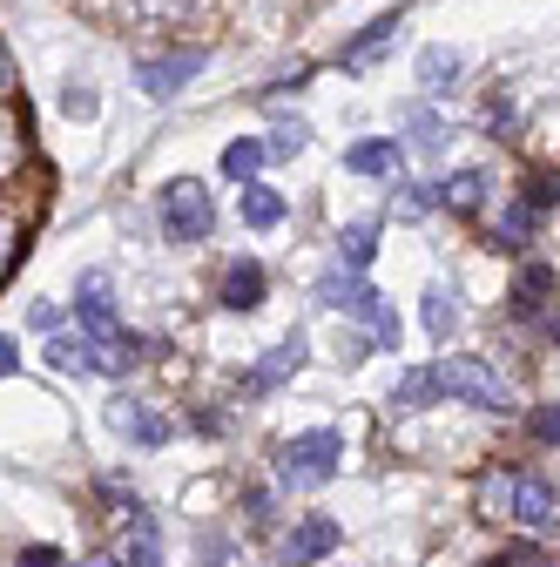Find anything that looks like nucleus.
<instances>
[{"mask_svg":"<svg viewBox=\"0 0 560 567\" xmlns=\"http://www.w3.org/2000/svg\"><path fill=\"white\" fill-rule=\"evenodd\" d=\"M338 460H344V440L324 425V433H304V440H291L284 453H277V480L284 486H324L338 473Z\"/></svg>","mask_w":560,"mask_h":567,"instance_id":"obj_1","label":"nucleus"},{"mask_svg":"<svg viewBox=\"0 0 560 567\" xmlns=\"http://www.w3.org/2000/svg\"><path fill=\"white\" fill-rule=\"evenodd\" d=\"M163 230L176 244H203L209 230H217V203H209V189L196 176H183V183L163 189Z\"/></svg>","mask_w":560,"mask_h":567,"instance_id":"obj_2","label":"nucleus"},{"mask_svg":"<svg viewBox=\"0 0 560 567\" xmlns=\"http://www.w3.org/2000/svg\"><path fill=\"white\" fill-rule=\"evenodd\" d=\"M439 392H453V399H466L479 412H507L514 405L507 399V379L486 365V359H439Z\"/></svg>","mask_w":560,"mask_h":567,"instance_id":"obj_3","label":"nucleus"},{"mask_svg":"<svg viewBox=\"0 0 560 567\" xmlns=\"http://www.w3.org/2000/svg\"><path fill=\"white\" fill-rule=\"evenodd\" d=\"M203 61H209V48H169V54H149V61H135V82H143V89L163 102V95H176L189 75H203Z\"/></svg>","mask_w":560,"mask_h":567,"instance_id":"obj_4","label":"nucleus"},{"mask_svg":"<svg viewBox=\"0 0 560 567\" xmlns=\"http://www.w3.org/2000/svg\"><path fill=\"white\" fill-rule=\"evenodd\" d=\"M108 425H115L128 446H163L169 440V419H156L149 405H135V399H115L108 405Z\"/></svg>","mask_w":560,"mask_h":567,"instance_id":"obj_5","label":"nucleus"},{"mask_svg":"<svg viewBox=\"0 0 560 567\" xmlns=\"http://www.w3.org/2000/svg\"><path fill=\"white\" fill-rule=\"evenodd\" d=\"M318 298H324L331 311H352V318H372V311H378V291H372V284H359V270L324 277V284H318Z\"/></svg>","mask_w":560,"mask_h":567,"instance_id":"obj_6","label":"nucleus"},{"mask_svg":"<svg viewBox=\"0 0 560 567\" xmlns=\"http://www.w3.org/2000/svg\"><path fill=\"white\" fill-rule=\"evenodd\" d=\"M398 28H405L398 14H378V21H372V28H365L359 41H344V54H338V61L352 68V75H365V68H372V61H378V54H385V48L398 41Z\"/></svg>","mask_w":560,"mask_h":567,"instance_id":"obj_7","label":"nucleus"},{"mask_svg":"<svg viewBox=\"0 0 560 567\" xmlns=\"http://www.w3.org/2000/svg\"><path fill=\"white\" fill-rule=\"evenodd\" d=\"M338 547V520H304V527H291V540H284V567H311V560H324Z\"/></svg>","mask_w":560,"mask_h":567,"instance_id":"obj_8","label":"nucleus"},{"mask_svg":"<svg viewBox=\"0 0 560 567\" xmlns=\"http://www.w3.org/2000/svg\"><path fill=\"white\" fill-rule=\"evenodd\" d=\"M224 305H230V311H257V305H263V264H257V257H237V264L224 270Z\"/></svg>","mask_w":560,"mask_h":567,"instance_id":"obj_9","label":"nucleus"},{"mask_svg":"<svg viewBox=\"0 0 560 567\" xmlns=\"http://www.w3.org/2000/svg\"><path fill=\"white\" fill-rule=\"evenodd\" d=\"M298 365H304V331H291V338H284V344H277L270 359H263V365L250 372V392H270L277 379H291Z\"/></svg>","mask_w":560,"mask_h":567,"instance_id":"obj_10","label":"nucleus"},{"mask_svg":"<svg viewBox=\"0 0 560 567\" xmlns=\"http://www.w3.org/2000/svg\"><path fill=\"white\" fill-rule=\"evenodd\" d=\"M405 163V150H398V142H385V135H372V142H359V150L352 156H344V169H352V176H392Z\"/></svg>","mask_w":560,"mask_h":567,"instance_id":"obj_11","label":"nucleus"},{"mask_svg":"<svg viewBox=\"0 0 560 567\" xmlns=\"http://www.w3.org/2000/svg\"><path fill=\"white\" fill-rule=\"evenodd\" d=\"M433 203H439V209H459V217H473V209L486 203V176H479V169H459V176H446V183L433 189Z\"/></svg>","mask_w":560,"mask_h":567,"instance_id":"obj_12","label":"nucleus"},{"mask_svg":"<svg viewBox=\"0 0 560 567\" xmlns=\"http://www.w3.org/2000/svg\"><path fill=\"white\" fill-rule=\"evenodd\" d=\"M243 224H250V230H277V224H284V196L250 176V183H243Z\"/></svg>","mask_w":560,"mask_h":567,"instance_id":"obj_13","label":"nucleus"},{"mask_svg":"<svg viewBox=\"0 0 560 567\" xmlns=\"http://www.w3.org/2000/svg\"><path fill=\"white\" fill-rule=\"evenodd\" d=\"M514 520L520 527H547L553 520V486L547 480H520L514 486Z\"/></svg>","mask_w":560,"mask_h":567,"instance_id":"obj_14","label":"nucleus"},{"mask_svg":"<svg viewBox=\"0 0 560 567\" xmlns=\"http://www.w3.org/2000/svg\"><path fill=\"white\" fill-rule=\"evenodd\" d=\"M453 82H459V54L453 48H426V54H418V89H426V95H453Z\"/></svg>","mask_w":560,"mask_h":567,"instance_id":"obj_15","label":"nucleus"},{"mask_svg":"<svg viewBox=\"0 0 560 567\" xmlns=\"http://www.w3.org/2000/svg\"><path fill=\"white\" fill-rule=\"evenodd\" d=\"M48 365H54V372H75V379L95 372V344H89V331H82V338H61V331H54V338H48Z\"/></svg>","mask_w":560,"mask_h":567,"instance_id":"obj_16","label":"nucleus"},{"mask_svg":"<svg viewBox=\"0 0 560 567\" xmlns=\"http://www.w3.org/2000/svg\"><path fill=\"white\" fill-rule=\"evenodd\" d=\"M21 156H28V122H21L8 102H0V183L21 169Z\"/></svg>","mask_w":560,"mask_h":567,"instance_id":"obj_17","label":"nucleus"},{"mask_svg":"<svg viewBox=\"0 0 560 567\" xmlns=\"http://www.w3.org/2000/svg\"><path fill=\"white\" fill-rule=\"evenodd\" d=\"M533 224H540V209L520 196V203H507V209H500V224H494V230H500V244H507V250H527Z\"/></svg>","mask_w":560,"mask_h":567,"instance_id":"obj_18","label":"nucleus"},{"mask_svg":"<svg viewBox=\"0 0 560 567\" xmlns=\"http://www.w3.org/2000/svg\"><path fill=\"white\" fill-rule=\"evenodd\" d=\"M372 244H378V224H344V230H338L344 270H365V264H372Z\"/></svg>","mask_w":560,"mask_h":567,"instance_id":"obj_19","label":"nucleus"},{"mask_svg":"<svg viewBox=\"0 0 560 567\" xmlns=\"http://www.w3.org/2000/svg\"><path fill=\"white\" fill-rule=\"evenodd\" d=\"M263 156H270L263 142H230V150H224V176H230V183H250V176L263 169Z\"/></svg>","mask_w":560,"mask_h":567,"instance_id":"obj_20","label":"nucleus"},{"mask_svg":"<svg viewBox=\"0 0 560 567\" xmlns=\"http://www.w3.org/2000/svg\"><path fill=\"white\" fill-rule=\"evenodd\" d=\"M433 399H439V372H405V379H398V392H392V405H405V412L433 405Z\"/></svg>","mask_w":560,"mask_h":567,"instance_id":"obj_21","label":"nucleus"},{"mask_svg":"<svg viewBox=\"0 0 560 567\" xmlns=\"http://www.w3.org/2000/svg\"><path fill=\"white\" fill-rule=\"evenodd\" d=\"M304 142H311V128H304L298 115H277V122H270V142H263V150H270V156H298Z\"/></svg>","mask_w":560,"mask_h":567,"instance_id":"obj_22","label":"nucleus"},{"mask_svg":"<svg viewBox=\"0 0 560 567\" xmlns=\"http://www.w3.org/2000/svg\"><path fill=\"white\" fill-rule=\"evenodd\" d=\"M547 291H553V270H547V264H527V270L514 277V305H520V311H533Z\"/></svg>","mask_w":560,"mask_h":567,"instance_id":"obj_23","label":"nucleus"},{"mask_svg":"<svg viewBox=\"0 0 560 567\" xmlns=\"http://www.w3.org/2000/svg\"><path fill=\"white\" fill-rule=\"evenodd\" d=\"M203 0H128V14L135 21H183V14H196Z\"/></svg>","mask_w":560,"mask_h":567,"instance_id":"obj_24","label":"nucleus"},{"mask_svg":"<svg viewBox=\"0 0 560 567\" xmlns=\"http://www.w3.org/2000/svg\"><path fill=\"white\" fill-rule=\"evenodd\" d=\"M14 257H21V217H8V209H0V284H8Z\"/></svg>","mask_w":560,"mask_h":567,"instance_id":"obj_25","label":"nucleus"},{"mask_svg":"<svg viewBox=\"0 0 560 567\" xmlns=\"http://www.w3.org/2000/svg\"><path fill=\"white\" fill-rule=\"evenodd\" d=\"M128 554H135V567H163V554H156V527L135 514V540H128Z\"/></svg>","mask_w":560,"mask_h":567,"instance_id":"obj_26","label":"nucleus"},{"mask_svg":"<svg viewBox=\"0 0 560 567\" xmlns=\"http://www.w3.org/2000/svg\"><path fill=\"white\" fill-rule=\"evenodd\" d=\"M426 331H433V338L453 331V298H446V291H426Z\"/></svg>","mask_w":560,"mask_h":567,"instance_id":"obj_27","label":"nucleus"},{"mask_svg":"<svg viewBox=\"0 0 560 567\" xmlns=\"http://www.w3.org/2000/svg\"><path fill=\"white\" fill-rule=\"evenodd\" d=\"M527 433H533L540 446H560V405H540V412L527 419Z\"/></svg>","mask_w":560,"mask_h":567,"instance_id":"obj_28","label":"nucleus"},{"mask_svg":"<svg viewBox=\"0 0 560 567\" xmlns=\"http://www.w3.org/2000/svg\"><path fill=\"white\" fill-rule=\"evenodd\" d=\"M527 203H533V209H553V203H560V176H547V169L527 176Z\"/></svg>","mask_w":560,"mask_h":567,"instance_id":"obj_29","label":"nucleus"},{"mask_svg":"<svg viewBox=\"0 0 560 567\" xmlns=\"http://www.w3.org/2000/svg\"><path fill=\"white\" fill-rule=\"evenodd\" d=\"M61 109L89 122V115H95V89H89V82H68V89H61Z\"/></svg>","mask_w":560,"mask_h":567,"instance_id":"obj_30","label":"nucleus"},{"mask_svg":"<svg viewBox=\"0 0 560 567\" xmlns=\"http://www.w3.org/2000/svg\"><path fill=\"white\" fill-rule=\"evenodd\" d=\"M372 331H378V344H398V318H392V311H385V305H378V311H372Z\"/></svg>","mask_w":560,"mask_h":567,"instance_id":"obj_31","label":"nucleus"},{"mask_svg":"<svg viewBox=\"0 0 560 567\" xmlns=\"http://www.w3.org/2000/svg\"><path fill=\"white\" fill-rule=\"evenodd\" d=\"M14 95V54H8V41H0V102Z\"/></svg>","mask_w":560,"mask_h":567,"instance_id":"obj_32","label":"nucleus"},{"mask_svg":"<svg viewBox=\"0 0 560 567\" xmlns=\"http://www.w3.org/2000/svg\"><path fill=\"white\" fill-rule=\"evenodd\" d=\"M21 567H61V554H54V547H28Z\"/></svg>","mask_w":560,"mask_h":567,"instance_id":"obj_33","label":"nucleus"},{"mask_svg":"<svg viewBox=\"0 0 560 567\" xmlns=\"http://www.w3.org/2000/svg\"><path fill=\"white\" fill-rule=\"evenodd\" d=\"M28 318H34V324H41V331H54V324H61V305H34V311H28Z\"/></svg>","mask_w":560,"mask_h":567,"instance_id":"obj_34","label":"nucleus"},{"mask_svg":"<svg viewBox=\"0 0 560 567\" xmlns=\"http://www.w3.org/2000/svg\"><path fill=\"white\" fill-rule=\"evenodd\" d=\"M14 365H21V351H14V338H0V379H8Z\"/></svg>","mask_w":560,"mask_h":567,"instance_id":"obj_35","label":"nucleus"},{"mask_svg":"<svg viewBox=\"0 0 560 567\" xmlns=\"http://www.w3.org/2000/svg\"><path fill=\"white\" fill-rule=\"evenodd\" d=\"M89 567H115V560H89Z\"/></svg>","mask_w":560,"mask_h":567,"instance_id":"obj_36","label":"nucleus"},{"mask_svg":"<svg viewBox=\"0 0 560 567\" xmlns=\"http://www.w3.org/2000/svg\"><path fill=\"white\" fill-rule=\"evenodd\" d=\"M553 338H560V318H553Z\"/></svg>","mask_w":560,"mask_h":567,"instance_id":"obj_37","label":"nucleus"}]
</instances>
